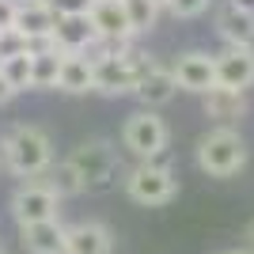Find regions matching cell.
<instances>
[{"instance_id": "6da1fadb", "label": "cell", "mask_w": 254, "mask_h": 254, "mask_svg": "<svg viewBox=\"0 0 254 254\" xmlns=\"http://www.w3.org/2000/svg\"><path fill=\"white\" fill-rule=\"evenodd\" d=\"M53 163L50 133L34 122H19L0 137V167L19 175V179H38Z\"/></svg>"}, {"instance_id": "7a4b0ae2", "label": "cell", "mask_w": 254, "mask_h": 254, "mask_svg": "<svg viewBox=\"0 0 254 254\" xmlns=\"http://www.w3.org/2000/svg\"><path fill=\"white\" fill-rule=\"evenodd\" d=\"M197 167L209 179H232L247 167V140L235 126H216L197 140Z\"/></svg>"}, {"instance_id": "3957f363", "label": "cell", "mask_w": 254, "mask_h": 254, "mask_svg": "<svg viewBox=\"0 0 254 254\" xmlns=\"http://www.w3.org/2000/svg\"><path fill=\"white\" fill-rule=\"evenodd\" d=\"M152 53H126V57H99L91 61V80L99 95H133L137 80L152 68Z\"/></svg>"}, {"instance_id": "277c9868", "label": "cell", "mask_w": 254, "mask_h": 254, "mask_svg": "<svg viewBox=\"0 0 254 254\" xmlns=\"http://www.w3.org/2000/svg\"><path fill=\"white\" fill-rule=\"evenodd\" d=\"M76 171H80V179H84V190H110L118 182V152L106 144V140H84V144H76L72 156H68Z\"/></svg>"}, {"instance_id": "5b68a950", "label": "cell", "mask_w": 254, "mask_h": 254, "mask_svg": "<svg viewBox=\"0 0 254 254\" xmlns=\"http://www.w3.org/2000/svg\"><path fill=\"white\" fill-rule=\"evenodd\" d=\"M122 182H126V193L137 205H167L179 193V179L171 175V167L152 163V159H140Z\"/></svg>"}, {"instance_id": "8992f818", "label": "cell", "mask_w": 254, "mask_h": 254, "mask_svg": "<svg viewBox=\"0 0 254 254\" xmlns=\"http://www.w3.org/2000/svg\"><path fill=\"white\" fill-rule=\"evenodd\" d=\"M167 122L159 114H152V110H137V114L126 118V126H122V144H126L129 152L137 159H156L167 152Z\"/></svg>"}, {"instance_id": "52a82bcc", "label": "cell", "mask_w": 254, "mask_h": 254, "mask_svg": "<svg viewBox=\"0 0 254 254\" xmlns=\"http://www.w3.org/2000/svg\"><path fill=\"white\" fill-rule=\"evenodd\" d=\"M57 205H61V197L53 190H46L38 179H27L11 193V220L19 224V228L23 224H38V220H53Z\"/></svg>"}, {"instance_id": "ba28073f", "label": "cell", "mask_w": 254, "mask_h": 254, "mask_svg": "<svg viewBox=\"0 0 254 254\" xmlns=\"http://www.w3.org/2000/svg\"><path fill=\"white\" fill-rule=\"evenodd\" d=\"M171 72H175V84L179 91H193V95H205L216 87V61L212 53H201V50H186L171 61Z\"/></svg>"}, {"instance_id": "9c48e42d", "label": "cell", "mask_w": 254, "mask_h": 254, "mask_svg": "<svg viewBox=\"0 0 254 254\" xmlns=\"http://www.w3.org/2000/svg\"><path fill=\"white\" fill-rule=\"evenodd\" d=\"M212 61H216V87H232V91L254 87V46H228Z\"/></svg>"}, {"instance_id": "30bf717a", "label": "cell", "mask_w": 254, "mask_h": 254, "mask_svg": "<svg viewBox=\"0 0 254 254\" xmlns=\"http://www.w3.org/2000/svg\"><path fill=\"white\" fill-rule=\"evenodd\" d=\"M175 91H179L175 72H171V64H163V61H152V68L140 76L137 87H133V95L140 99V106H144V110H156V106L171 103V99H175Z\"/></svg>"}, {"instance_id": "8fae6325", "label": "cell", "mask_w": 254, "mask_h": 254, "mask_svg": "<svg viewBox=\"0 0 254 254\" xmlns=\"http://www.w3.org/2000/svg\"><path fill=\"white\" fill-rule=\"evenodd\" d=\"M114 251V235L99 220H80L64 228V254H110Z\"/></svg>"}, {"instance_id": "7c38bea8", "label": "cell", "mask_w": 254, "mask_h": 254, "mask_svg": "<svg viewBox=\"0 0 254 254\" xmlns=\"http://www.w3.org/2000/svg\"><path fill=\"white\" fill-rule=\"evenodd\" d=\"M205 118H212L216 126H239L247 118V91H232V87H212L201 95Z\"/></svg>"}, {"instance_id": "4fadbf2b", "label": "cell", "mask_w": 254, "mask_h": 254, "mask_svg": "<svg viewBox=\"0 0 254 254\" xmlns=\"http://www.w3.org/2000/svg\"><path fill=\"white\" fill-rule=\"evenodd\" d=\"M99 34L91 27L87 15H57V27H53V46L57 53H87V46L95 42Z\"/></svg>"}, {"instance_id": "5bb4252c", "label": "cell", "mask_w": 254, "mask_h": 254, "mask_svg": "<svg viewBox=\"0 0 254 254\" xmlns=\"http://www.w3.org/2000/svg\"><path fill=\"white\" fill-rule=\"evenodd\" d=\"M57 27V11L46 0H19L15 4V31L23 38H50Z\"/></svg>"}, {"instance_id": "9a60e30c", "label": "cell", "mask_w": 254, "mask_h": 254, "mask_svg": "<svg viewBox=\"0 0 254 254\" xmlns=\"http://www.w3.org/2000/svg\"><path fill=\"white\" fill-rule=\"evenodd\" d=\"M216 34L224 38V46H254V11H243L228 0L216 11Z\"/></svg>"}, {"instance_id": "2e32d148", "label": "cell", "mask_w": 254, "mask_h": 254, "mask_svg": "<svg viewBox=\"0 0 254 254\" xmlns=\"http://www.w3.org/2000/svg\"><path fill=\"white\" fill-rule=\"evenodd\" d=\"M87 19H91L99 38H133V27H129V19H126L122 0H95V4L87 8Z\"/></svg>"}, {"instance_id": "e0dca14e", "label": "cell", "mask_w": 254, "mask_h": 254, "mask_svg": "<svg viewBox=\"0 0 254 254\" xmlns=\"http://www.w3.org/2000/svg\"><path fill=\"white\" fill-rule=\"evenodd\" d=\"M57 91H64V95H87V91H95V80H91V57H87V53H61Z\"/></svg>"}, {"instance_id": "ac0fdd59", "label": "cell", "mask_w": 254, "mask_h": 254, "mask_svg": "<svg viewBox=\"0 0 254 254\" xmlns=\"http://www.w3.org/2000/svg\"><path fill=\"white\" fill-rule=\"evenodd\" d=\"M23 247L27 254H64V224L53 220H38V224H23Z\"/></svg>"}, {"instance_id": "d6986e66", "label": "cell", "mask_w": 254, "mask_h": 254, "mask_svg": "<svg viewBox=\"0 0 254 254\" xmlns=\"http://www.w3.org/2000/svg\"><path fill=\"white\" fill-rule=\"evenodd\" d=\"M46 186V190H53L57 197H80L84 193V179H80V171L68 163V159H61V163H50V167L42 171V179H38Z\"/></svg>"}, {"instance_id": "ffe728a7", "label": "cell", "mask_w": 254, "mask_h": 254, "mask_svg": "<svg viewBox=\"0 0 254 254\" xmlns=\"http://www.w3.org/2000/svg\"><path fill=\"white\" fill-rule=\"evenodd\" d=\"M57 72H61V53L57 50L31 53V91H57Z\"/></svg>"}, {"instance_id": "44dd1931", "label": "cell", "mask_w": 254, "mask_h": 254, "mask_svg": "<svg viewBox=\"0 0 254 254\" xmlns=\"http://www.w3.org/2000/svg\"><path fill=\"white\" fill-rule=\"evenodd\" d=\"M0 76L11 84V91H31V53H15V57H4L0 61Z\"/></svg>"}, {"instance_id": "7402d4cb", "label": "cell", "mask_w": 254, "mask_h": 254, "mask_svg": "<svg viewBox=\"0 0 254 254\" xmlns=\"http://www.w3.org/2000/svg\"><path fill=\"white\" fill-rule=\"evenodd\" d=\"M122 8H126V19L133 27V34H148L159 19V8L152 0H122Z\"/></svg>"}, {"instance_id": "603a6c76", "label": "cell", "mask_w": 254, "mask_h": 254, "mask_svg": "<svg viewBox=\"0 0 254 254\" xmlns=\"http://www.w3.org/2000/svg\"><path fill=\"white\" fill-rule=\"evenodd\" d=\"M205 8H209V0H171L167 4V11L175 19H197Z\"/></svg>"}, {"instance_id": "cb8c5ba5", "label": "cell", "mask_w": 254, "mask_h": 254, "mask_svg": "<svg viewBox=\"0 0 254 254\" xmlns=\"http://www.w3.org/2000/svg\"><path fill=\"white\" fill-rule=\"evenodd\" d=\"M57 15H87V8L95 4V0H46Z\"/></svg>"}, {"instance_id": "d4e9b609", "label": "cell", "mask_w": 254, "mask_h": 254, "mask_svg": "<svg viewBox=\"0 0 254 254\" xmlns=\"http://www.w3.org/2000/svg\"><path fill=\"white\" fill-rule=\"evenodd\" d=\"M15 4H19V0H0V31H4V27H15Z\"/></svg>"}, {"instance_id": "484cf974", "label": "cell", "mask_w": 254, "mask_h": 254, "mask_svg": "<svg viewBox=\"0 0 254 254\" xmlns=\"http://www.w3.org/2000/svg\"><path fill=\"white\" fill-rule=\"evenodd\" d=\"M11 99H15V91H11V84L4 80V76H0V106H8Z\"/></svg>"}, {"instance_id": "4316f807", "label": "cell", "mask_w": 254, "mask_h": 254, "mask_svg": "<svg viewBox=\"0 0 254 254\" xmlns=\"http://www.w3.org/2000/svg\"><path fill=\"white\" fill-rule=\"evenodd\" d=\"M243 239H247V247H251V251H254V220H251V224H247V228H243Z\"/></svg>"}, {"instance_id": "83f0119b", "label": "cell", "mask_w": 254, "mask_h": 254, "mask_svg": "<svg viewBox=\"0 0 254 254\" xmlns=\"http://www.w3.org/2000/svg\"><path fill=\"white\" fill-rule=\"evenodd\" d=\"M235 8H243V11H254V0H232Z\"/></svg>"}, {"instance_id": "f1b7e54d", "label": "cell", "mask_w": 254, "mask_h": 254, "mask_svg": "<svg viewBox=\"0 0 254 254\" xmlns=\"http://www.w3.org/2000/svg\"><path fill=\"white\" fill-rule=\"evenodd\" d=\"M224 254H254L251 247H235V251H224Z\"/></svg>"}, {"instance_id": "f546056e", "label": "cell", "mask_w": 254, "mask_h": 254, "mask_svg": "<svg viewBox=\"0 0 254 254\" xmlns=\"http://www.w3.org/2000/svg\"><path fill=\"white\" fill-rule=\"evenodd\" d=\"M152 4H156V8L163 11V8H167V4H171V0H152Z\"/></svg>"}, {"instance_id": "4dcf8cb0", "label": "cell", "mask_w": 254, "mask_h": 254, "mask_svg": "<svg viewBox=\"0 0 254 254\" xmlns=\"http://www.w3.org/2000/svg\"><path fill=\"white\" fill-rule=\"evenodd\" d=\"M0 254H4V239H0Z\"/></svg>"}]
</instances>
